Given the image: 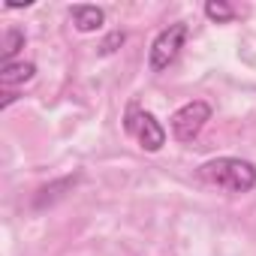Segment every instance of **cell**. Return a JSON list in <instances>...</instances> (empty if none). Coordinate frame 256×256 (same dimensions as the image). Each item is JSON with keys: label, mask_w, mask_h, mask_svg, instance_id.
I'll return each instance as SVG.
<instances>
[{"label": "cell", "mask_w": 256, "mask_h": 256, "mask_svg": "<svg viewBox=\"0 0 256 256\" xmlns=\"http://www.w3.org/2000/svg\"><path fill=\"white\" fill-rule=\"evenodd\" d=\"M205 16H208L211 22L223 24V22H232V18H235V10L226 4V0H208V4H205Z\"/></svg>", "instance_id": "52a82bcc"}, {"label": "cell", "mask_w": 256, "mask_h": 256, "mask_svg": "<svg viewBox=\"0 0 256 256\" xmlns=\"http://www.w3.org/2000/svg\"><path fill=\"white\" fill-rule=\"evenodd\" d=\"M70 16H72V24H76L82 34L100 30V28H102V22H106L102 10H100V6H88V4H78V6H72V10H70Z\"/></svg>", "instance_id": "5b68a950"}, {"label": "cell", "mask_w": 256, "mask_h": 256, "mask_svg": "<svg viewBox=\"0 0 256 256\" xmlns=\"http://www.w3.org/2000/svg\"><path fill=\"white\" fill-rule=\"evenodd\" d=\"M208 120H211V106L202 100H193L172 114V136L178 142H193Z\"/></svg>", "instance_id": "3957f363"}, {"label": "cell", "mask_w": 256, "mask_h": 256, "mask_svg": "<svg viewBox=\"0 0 256 256\" xmlns=\"http://www.w3.org/2000/svg\"><path fill=\"white\" fill-rule=\"evenodd\" d=\"M199 175H202V181H208L214 187H223L229 193H247V190L256 187V166L247 163V160H238V157L208 160V163H202Z\"/></svg>", "instance_id": "6da1fadb"}, {"label": "cell", "mask_w": 256, "mask_h": 256, "mask_svg": "<svg viewBox=\"0 0 256 256\" xmlns=\"http://www.w3.org/2000/svg\"><path fill=\"white\" fill-rule=\"evenodd\" d=\"M22 46H24V34H22V30H6V36H4V58H6V64H10V58H12Z\"/></svg>", "instance_id": "ba28073f"}, {"label": "cell", "mask_w": 256, "mask_h": 256, "mask_svg": "<svg viewBox=\"0 0 256 256\" xmlns=\"http://www.w3.org/2000/svg\"><path fill=\"white\" fill-rule=\"evenodd\" d=\"M124 30H114V34H108L106 40H102V46H100V54H112V52H118L120 46H124Z\"/></svg>", "instance_id": "9c48e42d"}, {"label": "cell", "mask_w": 256, "mask_h": 256, "mask_svg": "<svg viewBox=\"0 0 256 256\" xmlns=\"http://www.w3.org/2000/svg\"><path fill=\"white\" fill-rule=\"evenodd\" d=\"M34 72H36V66L34 64H4L0 66V84L4 88H12V84H24V82H30L34 78Z\"/></svg>", "instance_id": "8992f818"}, {"label": "cell", "mask_w": 256, "mask_h": 256, "mask_svg": "<svg viewBox=\"0 0 256 256\" xmlns=\"http://www.w3.org/2000/svg\"><path fill=\"white\" fill-rule=\"evenodd\" d=\"M184 40H187V24H169L166 30H160V36L154 40V46H151V70L154 72H163L175 58H178V52L184 48Z\"/></svg>", "instance_id": "277c9868"}, {"label": "cell", "mask_w": 256, "mask_h": 256, "mask_svg": "<svg viewBox=\"0 0 256 256\" xmlns=\"http://www.w3.org/2000/svg\"><path fill=\"white\" fill-rule=\"evenodd\" d=\"M124 130L130 133V136H136L139 145H142L145 151H151V154L160 151V148L166 145V130L160 126V120H157L151 112H142V108H136V106L126 108Z\"/></svg>", "instance_id": "7a4b0ae2"}]
</instances>
